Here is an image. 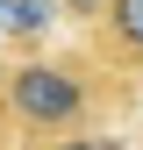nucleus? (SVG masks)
I'll use <instances>...</instances> for the list:
<instances>
[{"label": "nucleus", "mask_w": 143, "mask_h": 150, "mask_svg": "<svg viewBox=\"0 0 143 150\" xmlns=\"http://www.w3.org/2000/svg\"><path fill=\"white\" fill-rule=\"evenodd\" d=\"M57 150H107V143H86V136H79V143H57Z\"/></svg>", "instance_id": "4"}, {"label": "nucleus", "mask_w": 143, "mask_h": 150, "mask_svg": "<svg viewBox=\"0 0 143 150\" xmlns=\"http://www.w3.org/2000/svg\"><path fill=\"white\" fill-rule=\"evenodd\" d=\"M0 100H7L14 129H29V136H64V129L86 122L93 86H86V71H72V64H22V71H7Z\"/></svg>", "instance_id": "1"}, {"label": "nucleus", "mask_w": 143, "mask_h": 150, "mask_svg": "<svg viewBox=\"0 0 143 150\" xmlns=\"http://www.w3.org/2000/svg\"><path fill=\"white\" fill-rule=\"evenodd\" d=\"M93 29H100V57L107 64L143 71V0H107Z\"/></svg>", "instance_id": "2"}, {"label": "nucleus", "mask_w": 143, "mask_h": 150, "mask_svg": "<svg viewBox=\"0 0 143 150\" xmlns=\"http://www.w3.org/2000/svg\"><path fill=\"white\" fill-rule=\"evenodd\" d=\"M64 7L79 14V22H100V7H107V0H64Z\"/></svg>", "instance_id": "3"}]
</instances>
